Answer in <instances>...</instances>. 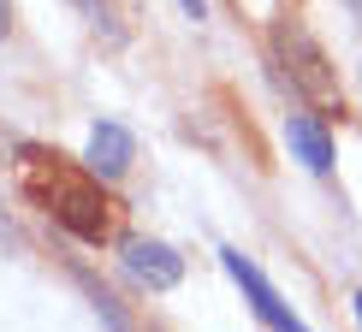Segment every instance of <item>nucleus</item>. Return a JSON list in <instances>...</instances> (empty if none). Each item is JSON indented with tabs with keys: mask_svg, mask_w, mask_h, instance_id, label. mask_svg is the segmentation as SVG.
<instances>
[{
	"mask_svg": "<svg viewBox=\"0 0 362 332\" xmlns=\"http://www.w3.org/2000/svg\"><path fill=\"white\" fill-rule=\"evenodd\" d=\"M356 321H362V291H356Z\"/></svg>",
	"mask_w": 362,
	"mask_h": 332,
	"instance_id": "nucleus-10",
	"label": "nucleus"
},
{
	"mask_svg": "<svg viewBox=\"0 0 362 332\" xmlns=\"http://www.w3.org/2000/svg\"><path fill=\"white\" fill-rule=\"evenodd\" d=\"M220 267L232 273V285L244 291V303H250L255 314H262L267 326H279V332H297V326H303V314H297V309H291V303H285V297L274 291V285L262 279V267H255V261H244L238 249H220Z\"/></svg>",
	"mask_w": 362,
	"mask_h": 332,
	"instance_id": "nucleus-3",
	"label": "nucleus"
},
{
	"mask_svg": "<svg viewBox=\"0 0 362 332\" xmlns=\"http://www.w3.org/2000/svg\"><path fill=\"white\" fill-rule=\"evenodd\" d=\"M185 6V18H208V0H178Z\"/></svg>",
	"mask_w": 362,
	"mask_h": 332,
	"instance_id": "nucleus-7",
	"label": "nucleus"
},
{
	"mask_svg": "<svg viewBox=\"0 0 362 332\" xmlns=\"http://www.w3.org/2000/svg\"><path fill=\"white\" fill-rule=\"evenodd\" d=\"M131 155H137V143H131L125 125H95L89 131V148H83V166L95 178H119L131 166Z\"/></svg>",
	"mask_w": 362,
	"mask_h": 332,
	"instance_id": "nucleus-5",
	"label": "nucleus"
},
{
	"mask_svg": "<svg viewBox=\"0 0 362 332\" xmlns=\"http://www.w3.org/2000/svg\"><path fill=\"white\" fill-rule=\"evenodd\" d=\"M18 184H24V196H36V202L48 208L71 237H83V244H107V237H113V202L101 196L107 178H95L89 166L78 172V166H66L59 155H36V148H24Z\"/></svg>",
	"mask_w": 362,
	"mask_h": 332,
	"instance_id": "nucleus-1",
	"label": "nucleus"
},
{
	"mask_svg": "<svg viewBox=\"0 0 362 332\" xmlns=\"http://www.w3.org/2000/svg\"><path fill=\"white\" fill-rule=\"evenodd\" d=\"M6 232H12V225H6V214H0V237H6Z\"/></svg>",
	"mask_w": 362,
	"mask_h": 332,
	"instance_id": "nucleus-9",
	"label": "nucleus"
},
{
	"mask_svg": "<svg viewBox=\"0 0 362 332\" xmlns=\"http://www.w3.org/2000/svg\"><path fill=\"white\" fill-rule=\"evenodd\" d=\"M119 261H125V273L137 285H148V291H173V285L185 279L178 249L160 244V237H125V244H119Z\"/></svg>",
	"mask_w": 362,
	"mask_h": 332,
	"instance_id": "nucleus-4",
	"label": "nucleus"
},
{
	"mask_svg": "<svg viewBox=\"0 0 362 332\" xmlns=\"http://www.w3.org/2000/svg\"><path fill=\"white\" fill-rule=\"evenodd\" d=\"M279 59H285V66H291V83L303 89V95L327 101V107H333V101H339V78H333V66H327L321 42H315L309 30L285 24V30H279Z\"/></svg>",
	"mask_w": 362,
	"mask_h": 332,
	"instance_id": "nucleus-2",
	"label": "nucleus"
},
{
	"mask_svg": "<svg viewBox=\"0 0 362 332\" xmlns=\"http://www.w3.org/2000/svg\"><path fill=\"white\" fill-rule=\"evenodd\" d=\"M356 18H362V0H356Z\"/></svg>",
	"mask_w": 362,
	"mask_h": 332,
	"instance_id": "nucleus-11",
	"label": "nucleus"
},
{
	"mask_svg": "<svg viewBox=\"0 0 362 332\" xmlns=\"http://www.w3.org/2000/svg\"><path fill=\"white\" fill-rule=\"evenodd\" d=\"M6 24H12V0H0V36H6Z\"/></svg>",
	"mask_w": 362,
	"mask_h": 332,
	"instance_id": "nucleus-8",
	"label": "nucleus"
},
{
	"mask_svg": "<svg viewBox=\"0 0 362 332\" xmlns=\"http://www.w3.org/2000/svg\"><path fill=\"white\" fill-rule=\"evenodd\" d=\"M285 137H291V155L309 166V172H333V137H327L321 119L309 113H291L285 119Z\"/></svg>",
	"mask_w": 362,
	"mask_h": 332,
	"instance_id": "nucleus-6",
	"label": "nucleus"
}]
</instances>
